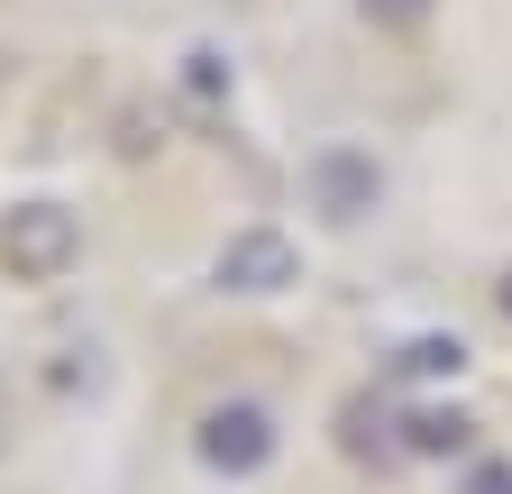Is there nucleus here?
Returning <instances> with one entry per match:
<instances>
[{"label": "nucleus", "mask_w": 512, "mask_h": 494, "mask_svg": "<svg viewBox=\"0 0 512 494\" xmlns=\"http://www.w3.org/2000/svg\"><path fill=\"white\" fill-rule=\"evenodd\" d=\"M83 257V220L64 202H10L0 211V275L10 284H55Z\"/></svg>", "instance_id": "nucleus-1"}, {"label": "nucleus", "mask_w": 512, "mask_h": 494, "mask_svg": "<svg viewBox=\"0 0 512 494\" xmlns=\"http://www.w3.org/2000/svg\"><path fill=\"white\" fill-rule=\"evenodd\" d=\"M275 449H284L275 412H266V403H247V394H229V403H211L202 421H192V458H202L211 476H229V485L266 476V467H275Z\"/></svg>", "instance_id": "nucleus-2"}, {"label": "nucleus", "mask_w": 512, "mask_h": 494, "mask_svg": "<svg viewBox=\"0 0 512 494\" xmlns=\"http://www.w3.org/2000/svg\"><path fill=\"white\" fill-rule=\"evenodd\" d=\"M302 202L330 220V229H357V220L384 211V165H375L366 147L330 138V147H311V156H302Z\"/></svg>", "instance_id": "nucleus-3"}, {"label": "nucleus", "mask_w": 512, "mask_h": 494, "mask_svg": "<svg viewBox=\"0 0 512 494\" xmlns=\"http://www.w3.org/2000/svg\"><path fill=\"white\" fill-rule=\"evenodd\" d=\"M211 284L238 293V302H266V293H293L302 284V247L275 229V220H247L220 238V257H211Z\"/></svg>", "instance_id": "nucleus-4"}, {"label": "nucleus", "mask_w": 512, "mask_h": 494, "mask_svg": "<svg viewBox=\"0 0 512 494\" xmlns=\"http://www.w3.org/2000/svg\"><path fill=\"white\" fill-rule=\"evenodd\" d=\"M394 449L403 458H476V421L458 403H412L394 421Z\"/></svg>", "instance_id": "nucleus-5"}, {"label": "nucleus", "mask_w": 512, "mask_h": 494, "mask_svg": "<svg viewBox=\"0 0 512 494\" xmlns=\"http://www.w3.org/2000/svg\"><path fill=\"white\" fill-rule=\"evenodd\" d=\"M384 376H394V385H458L467 376V339L421 330V339H403L394 357H384Z\"/></svg>", "instance_id": "nucleus-6"}, {"label": "nucleus", "mask_w": 512, "mask_h": 494, "mask_svg": "<svg viewBox=\"0 0 512 494\" xmlns=\"http://www.w3.org/2000/svg\"><path fill=\"white\" fill-rule=\"evenodd\" d=\"M339 449H348V458H384V449H394V421H384V412L357 394V403L339 412Z\"/></svg>", "instance_id": "nucleus-7"}, {"label": "nucleus", "mask_w": 512, "mask_h": 494, "mask_svg": "<svg viewBox=\"0 0 512 494\" xmlns=\"http://www.w3.org/2000/svg\"><path fill=\"white\" fill-rule=\"evenodd\" d=\"M458 494H512V458H467Z\"/></svg>", "instance_id": "nucleus-8"}, {"label": "nucleus", "mask_w": 512, "mask_h": 494, "mask_svg": "<svg viewBox=\"0 0 512 494\" xmlns=\"http://www.w3.org/2000/svg\"><path fill=\"white\" fill-rule=\"evenodd\" d=\"M357 10H366V19H384V28H412V19H430V10H439V0H357Z\"/></svg>", "instance_id": "nucleus-9"}, {"label": "nucleus", "mask_w": 512, "mask_h": 494, "mask_svg": "<svg viewBox=\"0 0 512 494\" xmlns=\"http://www.w3.org/2000/svg\"><path fill=\"white\" fill-rule=\"evenodd\" d=\"M494 302H503V321H512V266H503V284H494Z\"/></svg>", "instance_id": "nucleus-10"}]
</instances>
